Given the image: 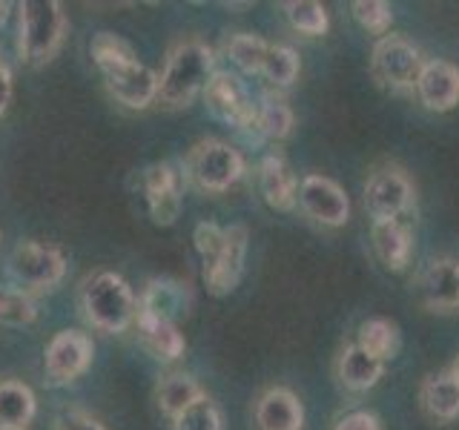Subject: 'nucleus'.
Here are the masks:
<instances>
[{
  "label": "nucleus",
  "instance_id": "23",
  "mask_svg": "<svg viewBox=\"0 0 459 430\" xmlns=\"http://www.w3.org/2000/svg\"><path fill=\"white\" fill-rule=\"evenodd\" d=\"M38 401L32 387L18 379H0V427L26 430L35 419Z\"/></svg>",
  "mask_w": 459,
  "mask_h": 430
},
{
  "label": "nucleus",
  "instance_id": "11",
  "mask_svg": "<svg viewBox=\"0 0 459 430\" xmlns=\"http://www.w3.org/2000/svg\"><path fill=\"white\" fill-rule=\"evenodd\" d=\"M247 227H224V244L210 262H204V281L212 296H230L244 276V258H247Z\"/></svg>",
  "mask_w": 459,
  "mask_h": 430
},
{
  "label": "nucleus",
  "instance_id": "31",
  "mask_svg": "<svg viewBox=\"0 0 459 430\" xmlns=\"http://www.w3.org/2000/svg\"><path fill=\"white\" fill-rule=\"evenodd\" d=\"M172 430H224L221 410L210 396H201L172 419Z\"/></svg>",
  "mask_w": 459,
  "mask_h": 430
},
{
  "label": "nucleus",
  "instance_id": "13",
  "mask_svg": "<svg viewBox=\"0 0 459 430\" xmlns=\"http://www.w3.org/2000/svg\"><path fill=\"white\" fill-rule=\"evenodd\" d=\"M143 195H147L150 219L158 227H172L184 204V178L172 164H152L143 169Z\"/></svg>",
  "mask_w": 459,
  "mask_h": 430
},
{
  "label": "nucleus",
  "instance_id": "1",
  "mask_svg": "<svg viewBox=\"0 0 459 430\" xmlns=\"http://www.w3.org/2000/svg\"><path fill=\"white\" fill-rule=\"evenodd\" d=\"M92 61L107 81L115 100L129 109H147L158 100V75L141 64L133 47L112 32H98L92 40Z\"/></svg>",
  "mask_w": 459,
  "mask_h": 430
},
{
  "label": "nucleus",
  "instance_id": "17",
  "mask_svg": "<svg viewBox=\"0 0 459 430\" xmlns=\"http://www.w3.org/2000/svg\"><path fill=\"white\" fill-rule=\"evenodd\" d=\"M255 425L258 430H301L305 427V408L293 391L270 387L255 401Z\"/></svg>",
  "mask_w": 459,
  "mask_h": 430
},
{
  "label": "nucleus",
  "instance_id": "35",
  "mask_svg": "<svg viewBox=\"0 0 459 430\" xmlns=\"http://www.w3.org/2000/svg\"><path fill=\"white\" fill-rule=\"evenodd\" d=\"M55 430H104L98 419H92L90 413L83 410H69V413H61L55 422Z\"/></svg>",
  "mask_w": 459,
  "mask_h": 430
},
{
  "label": "nucleus",
  "instance_id": "38",
  "mask_svg": "<svg viewBox=\"0 0 459 430\" xmlns=\"http://www.w3.org/2000/svg\"><path fill=\"white\" fill-rule=\"evenodd\" d=\"M448 370H451V376H454V379H456V384H459V356L454 358V365H451Z\"/></svg>",
  "mask_w": 459,
  "mask_h": 430
},
{
  "label": "nucleus",
  "instance_id": "22",
  "mask_svg": "<svg viewBox=\"0 0 459 430\" xmlns=\"http://www.w3.org/2000/svg\"><path fill=\"white\" fill-rule=\"evenodd\" d=\"M135 322H138L141 344L147 348V353L152 358H158V362H176V358L184 353L186 341L181 336L178 324L155 319V315H147V313H135Z\"/></svg>",
  "mask_w": 459,
  "mask_h": 430
},
{
  "label": "nucleus",
  "instance_id": "19",
  "mask_svg": "<svg viewBox=\"0 0 459 430\" xmlns=\"http://www.w3.org/2000/svg\"><path fill=\"white\" fill-rule=\"evenodd\" d=\"M385 376V362L373 358L370 353H365L359 344H344L339 358H336V379L344 391L353 393H365L373 384Z\"/></svg>",
  "mask_w": 459,
  "mask_h": 430
},
{
  "label": "nucleus",
  "instance_id": "39",
  "mask_svg": "<svg viewBox=\"0 0 459 430\" xmlns=\"http://www.w3.org/2000/svg\"><path fill=\"white\" fill-rule=\"evenodd\" d=\"M0 430H12V427H0Z\"/></svg>",
  "mask_w": 459,
  "mask_h": 430
},
{
  "label": "nucleus",
  "instance_id": "28",
  "mask_svg": "<svg viewBox=\"0 0 459 430\" xmlns=\"http://www.w3.org/2000/svg\"><path fill=\"white\" fill-rule=\"evenodd\" d=\"M281 9L296 32L307 38H319L330 29L327 9L322 4H316V0H287V4H281Z\"/></svg>",
  "mask_w": 459,
  "mask_h": 430
},
{
  "label": "nucleus",
  "instance_id": "7",
  "mask_svg": "<svg viewBox=\"0 0 459 430\" xmlns=\"http://www.w3.org/2000/svg\"><path fill=\"white\" fill-rule=\"evenodd\" d=\"M422 55L408 38L402 35H385L377 40V47L370 52V75L387 92L405 95L413 92L416 78L422 69Z\"/></svg>",
  "mask_w": 459,
  "mask_h": 430
},
{
  "label": "nucleus",
  "instance_id": "21",
  "mask_svg": "<svg viewBox=\"0 0 459 430\" xmlns=\"http://www.w3.org/2000/svg\"><path fill=\"white\" fill-rule=\"evenodd\" d=\"M422 410L434 422H454L459 419V384L451 376V370H439L425 376L420 387Z\"/></svg>",
  "mask_w": 459,
  "mask_h": 430
},
{
  "label": "nucleus",
  "instance_id": "10",
  "mask_svg": "<svg viewBox=\"0 0 459 430\" xmlns=\"http://www.w3.org/2000/svg\"><path fill=\"white\" fill-rule=\"evenodd\" d=\"M204 104L212 118L230 124L236 129L255 126V100L250 98L247 86L230 72H212L204 86Z\"/></svg>",
  "mask_w": 459,
  "mask_h": 430
},
{
  "label": "nucleus",
  "instance_id": "34",
  "mask_svg": "<svg viewBox=\"0 0 459 430\" xmlns=\"http://www.w3.org/2000/svg\"><path fill=\"white\" fill-rule=\"evenodd\" d=\"M333 430H385L379 416L370 410H353L348 416H342Z\"/></svg>",
  "mask_w": 459,
  "mask_h": 430
},
{
  "label": "nucleus",
  "instance_id": "30",
  "mask_svg": "<svg viewBox=\"0 0 459 430\" xmlns=\"http://www.w3.org/2000/svg\"><path fill=\"white\" fill-rule=\"evenodd\" d=\"M35 301L18 287H0V324L6 327H26L35 322Z\"/></svg>",
  "mask_w": 459,
  "mask_h": 430
},
{
  "label": "nucleus",
  "instance_id": "15",
  "mask_svg": "<svg viewBox=\"0 0 459 430\" xmlns=\"http://www.w3.org/2000/svg\"><path fill=\"white\" fill-rule=\"evenodd\" d=\"M416 293H420L422 307L434 313L459 310V262L454 258L430 262L416 279Z\"/></svg>",
  "mask_w": 459,
  "mask_h": 430
},
{
  "label": "nucleus",
  "instance_id": "5",
  "mask_svg": "<svg viewBox=\"0 0 459 430\" xmlns=\"http://www.w3.org/2000/svg\"><path fill=\"white\" fill-rule=\"evenodd\" d=\"M184 172L198 190L224 193L244 176V158L227 141L204 138L190 147L184 158Z\"/></svg>",
  "mask_w": 459,
  "mask_h": 430
},
{
  "label": "nucleus",
  "instance_id": "32",
  "mask_svg": "<svg viewBox=\"0 0 459 430\" xmlns=\"http://www.w3.org/2000/svg\"><path fill=\"white\" fill-rule=\"evenodd\" d=\"M351 12L365 32L379 35V38H385V32L394 23V9L391 4H385V0H353Z\"/></svg>",
  "mask_w": 459,
  "mask_h": 430
},
{
  "label": "nucleus",
  "instance_id": "8",
  "mask_svg": "<svg viewBox=\"0 0 459 430\" xmlns=\"http://www.w3.org/2000/svg\"><path fill=\"white\" fill-rule=\"evenodd\" d=\"M413 184L399 167H379L365 184V207L373 221H396L413 210Z\"/></svg>",
  "mask_w": 459,
  "mask_h": 430
},
{
  "label": "nucleus",
  "instance_id": "2",
  "mask_svg": "<svg viewBox=\"0 0 459 430\" xmlns=\"http://www.w3.org/2000/svg\"><path fill=\"white\" fill-rule=\"evenodd\" d=\"M215 72V55L207 43L184 40L169 52L164 72L158 75V100L167 109L190 107Z\"/></svg>",
  "mask_w": 459,
  "mask_h": 430
},
{
  "label": "nucleus",
  "instance_id": "37",
  "mask_svg": "<svg viewBox=\"0 0 459 430\" xmlns=\"http://www.w3.org/2000/svg\"><path fill=\"white\" fill-rule=\"evenodd\" d=\"M9 4H0V29H4V23H6V18H9Z\"/></svg>",
  "mask_w": 459,
  "mask_h": 430
},
{
  "label": "nucleus",
  "instance_id": "12",
  "mask_svg": "<svg viewBox=\"0 0 459 430\" xmlns=\"http://www.w3.org/2000/svg\"><path fill=\"white\" fill-rule=\"evenodd\" d=\"M299 207L301 212L325 227H344L351 219V198L333 178L305 176L299 184Z\"/></svg>",
  "mask_w": 459,
  "mask_h": 430
},
{
  "label": "nucleus",
  "instance_id": "36",
  "mask_svg": "<svg viewBox=\"0 0 459 430\" xmlns=\"http://www.w3.org/2000/svg\"><path fill=\"white\" fill-rule=\"evenodd\" d=\"M9 100H12V72L4 61V52H0V115L9 109Z\"/></svg>",
  "mask_w": 459,
  "mask_h": 430
},
{
  "label": "nucleus",
  "instance_id": "20",
  "mask_svg": "<svg viewBox=\"0 0 459 430\" xmlns=\"http://www.w3.org/2000/svg\"><path fill=\"white\" fill-rule=\"evenodd\" d=\"M370 241H373V253H377V258L391 272H399L408 267L411 250H413V236H411V227L402 219L373 221Z\"/></svg>",
  "mask_w": 459,
  "mask_h": 430
},
{
  "label": "nucleus",
  "instance_id": "29",
  "mask_svg": "<svg viewBox=\"0 0 459 430\" xmlns=\"http://www.w3.org/2000/svg\"><path fill=\"white\" fill-rule=\"evenodd\" d=\"M299 69H301L299 55L290 47H284V43H276V47H273V43H270L267 57H264V64H262V75L267 78V83H273V86H290L299 78Z\"/></svg>",
  "mask_w": 459,
  "mask_h": 430
},
{
  "label": "nucleus",
  "instance_id": "14",
  "mask_svg": "<svg viewBox=\"0 0 459 430\" xmlns=\"http://www.w3.org/2000/svg\"><path fill=\"white\" fill-rule=\"evenodd\" d=\"M420 104L430 112H451L459 104V66L451 61H425L413 86Z\"/></svg>",
  "mask_w": 459,
  "mask_h": 430
},
{
  "label": "nucleus",
  "instance_id": "24",
  "mask_svg": "<svg viewBox=\"0 0 459 430\" xmlns=\"http://www.w3.org/2000/svg\"><path fill=\"white\" fill-rule=\"evenodd\" d=\"M201 396H204V391H201V384L190 373H169V376H164L155 387L158 408H161V413L169 416V419H176L178 413H184Z\"/></svg>",
  "mask_w": 459,
  "mask_h": 430
},
{
  "label": "nucleus",
  "instance_id": "18",
  "mask_svg": "<svg viewBox=\"0 0 459 430\" xmlns=\"http://www.w3.org/2000/svg\"><path fill=\"white\" fill-rule=\"evenodd\" d=\"M186 307H190V290L176 279H152L138 298V313L172 324H178L181 315H186Z\"/></svg>",
  "mask_w": 459,
  "mask_h": 430
},
{
  "label": "nucleus",
  "instance_id": "33",
  "mask_svg": "<svg viewBox=\"0 0 459 430\" xmlns=\"http://www.w3.org/2000/svg\"><path fill=\"white\" fill-rule=\"evenodd\" d=\"M193 244H195L198 255L204 258V262H210V258L219 253L221 244H224V227L212 224V221H201L195 227V233H193Z\"/></svg>",
  "mask_w": 459,
  "mask_h": 430
},
{
  "label": "nucleus",
  "instance_id": "16",
  "mask_svg": "<svg viewBox=\"0 0 459 430\" xmlns=\"http://www.w3.org/2000/svg\"><path fill=\"white\" fill-rule=\"evenodd\" d=\"M258 193L276 212H290L299 204V181L281 155H267L258 167Z\"/></svg>",
  "mask_w": 459,
  "mask_h": 430
},
{
  "label": "nucleus",
  "instance_id": "6",
  "mask_svg": "<svg viewBox=\"0 0 459 430\" xmlns=\"http://www.w3.org/2000/svg\"><path fill=\"white\" fill-rule=\"evenodd\" d=\"M6 272L12 287H18L23 293H40V290H52L55 284H61L64 272H66V258L64 253L52 247V244H40V241H23L12 250Z\"/></svg>",
  "mask_w": 459,
  "mask_h": 430
},
{
  "label": "nucleus",
  "instance_id": "26",
  "mask_svg": "<svg viewBox=\"0 0 459 430\" xmlns=\"http://www.w3.org/2000/svg\"><path fill=\"white\" fill-rule=\"evenodd\" d=\"M356 344L373 358L387 365V358H394L399 353V327L391 319H368L359 324Z\"/></svg>",
  "mask_w": 459,
  "mask_h": 430
},
{
  "label": "nucleus",
  "instance_id": "27",
  "mask_svg": "<svg viewBox=\"0 0 459 430\" xmlns=\"http://www.w3.org/2000/svg\"><path fill=\"white\" fill-rule=\"evenodd\" d=\"M267 49H270V43L262 40L258 35H250V32H236L224 43L227 61L238 66L241 72H247V75H262V64L267 57Z\"/></svg>",
  "mask_w": 459,
  "mask_h": 430
},
{
  "label": "nucleus",
  "instance_id": "3",
  "mask_svg": "<svg viewBox=\"0 0 459 430\" xmlns=\"http://www.w3.org/2000/svg\"><path fill=\"white\" fill-rule=\"evenodd\" d=\"M81 305L92 327L104 333H124L135 322L138 301L133 287H129L118 272H95L86 279L81 290Z\"/></svg>",
  "mask_w": 459,
  "mask_h": 430
},
{
  "label": "nucleus",
  "instance_id": "9",
  "mask_svg": "<svg viewBox=\"0 0 459 430\" xmlns=\"http://www.w3.org/2000/svg\"><path fill=\"white\" fill-rule=\"evenodd\" d=\"M95 344L81 330H61L55 333L43 353V370L52 384H69L81 379L92 365Z\"/></svg>",
  "mask_w": 459,
  "mask_h": 430
},
{
  "label": "nucleus",
  "instance_id": "25",
  "mask_svg": "<svg viewBox=\"0 0 459 430\" xmlns=\"http://www.w3.org/2000/svg\"><path fill=\"white\" fill-rule=\"evenodd\" d=\"M293 124H296V115L290 109V104L281 98V95H273L264 92L262 100L255 104V126L253 133L273 138V141H281L293 133Z\"/></svg>",
  "mask_w": 459,
  "mask_h": 430
},
{
  "label": "nucleus",
  "instance_id": "4",
  "mask_svg": "<svg viewBox=\"0 0 459 430\" xmlns=\"http://www.w3.org/2000/svg\"><path fill=\"white\" fill-rule=\"evenodd\" d=\"M18 49L21 61L43 66L57 55L66 32V18L55 0H26L18 6Z\"/></svg>",
  "mask_w": 459,
  "mask_h": 430
}]
</instances>
